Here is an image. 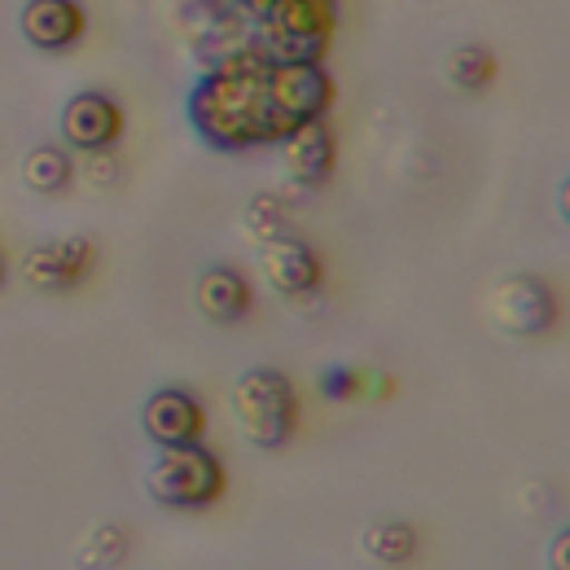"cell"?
<instances>
[{
    "label": "cell",
    "instance_id": "obj_20",
    "mask_svg": "<svg viewBox=\"0 0 570 570\" xmlns=\"http://www.w3.org/2000/svg\"><path fill=\"white\" fill-rule=\"evenodd\" d=\"M0 282H4V264H0Z\"/></svg>",
    "mask_w": 570,
    "mask_h": 570
},
{
    "label": "cell",
    "instance_id": "obj_13",
    "mask_svg": "<svg viewBox=\"0 0 570 570\" xmlns=\"http://www.w3.org/2000/svg\"><path fill=\"white\" fill-rule=\"evenodd\" d=\"M553 298H549V289L535 282V277H513V282H504L497 289V298H492V312H497L500 330H509V334H540L544 325H549V316H553V307H549Z\"/></svg>",
    "mask_w": 570,
    "mask_h": 570
},
{
    "label": "cell",
    "instance_id": "obj_14",
    "mask_svg": "<svg viewBox=\"0 0 570 570\" xmlns=\"http://www.w3.org/2000/svg\"><path fill=\"white\" fill-rule=\"evenodd\" d=\"M194 298H198L203 316L215 321V325H237L250 312V285H246V277L237 268H228V264L207 268L198 277V285H194Z\"/></svg>",
    "mask_w": 570,
    "mask_h": 570
},
{
    "label": "cell",
    "instance_id": "obj_9",
    "mask_svg": "<svg viewBox=\"0 0 570 570\" xmlns=\"http://www.w3.org/2000/svg\"><path fill=\"white\" fill-rule=\"evenodd\" d=\"M88 268H92V246L83 237H62V242L27 250L22 282L45 289V294H58V289H71L75 282H83Z\"/></svg>",
    "mask_w": 570,
    "mask_h": 570
},
{
    "label": "cell",
    "instance_id": "obj_15",
    "mask_svg": "<svg viewBox=\"0 0 570 570\" xmlns=\"http://www.w3.org/2000/svg\"><path fill=\"white\" fill-rule=\"evenodd\" d=\"M22 180L36 189V194H58L67 180H71V158L67 149L58 145H36L22 163Z\"/></svg>",
    "mask_w": 570,
    "mask_h": 570
},
{
    "label": "cell",
    "instance_id": "obj_2",
    "mask_svg": "<svg viewBox=\"0 0 570 570\" xmlns=\"http://www.w3.org/2000/svg\"><path fill=\"white\" fill-rule=\"evenodd\" d=\"M334 27V0H277L268 18L250 22V40L268 62H321Z\"/></svg>",
    "mask_w": 570,
    "mask_h": 570
},
{
    "label": "cell",
    "instance_id": "obj_12",
    "mask_svg": "<svg viewBox=\"0 0 570 570\" xmlns=\"http://www.w3.org/2000/svg\"><path fill=\"white\" fill-rule=\"evenodd\" d=\"M18 22H22V36L45 53L71 49L75 40L83 36V27H88L79 0H27Z\"/></svg>",
    "mask_w": 570,
    "mask_h": 570
},
{
    "label": "cell",
    "instance_id": "obj_6",
    "mask_svg": "<svg viewBox=\"0 0 570 570\" xmlns=\"http://www.w3.org/2000/svg\"><path fill=\"white\" fill-rule=\"evenodd\" d=\"M176 27L189 40V49L203 58V67L250 45V18H242L233 0H180Z\"/></svg>",
    "mask_w": 570,
    "mask_h": 570
},
{
    "label": "cell",
    "instance_id": "obj_7",
    "mask_svg": "<svg viewBox=\"0 0 570 570\" xmlns=\"http://www.w3.org/2000/svg\"><path fill=\"white\" fill-rule=\"evenodd\" d=\"M277 145H282L285 176H289L294 185L316 189V185H325V180L334 176V158H338V149H334V132H330L325 119H307V124L289 128Z\"/></svg>",
    "mask_w": 570,
    "mask_h": 570
},
{
    "label": "cell",
    "instance_id": "obj_8",
    "mask_svg": "<svg viewBox=\"0 0 570 570\" xmlns=\"http://www.w3.org/2000/svg\"><path fill=\"white\" fill-rule=\"evenodd\" d=\"M62 137L67 145L92 154V149H110L124 137V110L115 97L106 92H79L62 110Z\"/></svg>",
    "mask_w": 570,
    "mask_h": 570
},
{
    "label": "cell",
    "instance_id": "obj_10",
    "mask_svg": "<svg viewBox=\"0 0 570 570\" xmlns=\"http://www.w3.org/2000/svg\"><path fill=\"white\" fill-rule=\"evenodd\" d=\"M141 426L158 448H167V443H194L203 434V426H207V417H203V404L189 391L163 386V391H154L145 400Z\"/></svg>",
    "mask_w": 570,
    "mask_h": 570
},
{
    "label": "cell",
    "instance_id": "obj_11",
    "mask_svg": "<svg viewBox=\"0 0 570 570\" xmlns=\"http://www.w3.org/2000/svg\"><path fill=\"white\" fill-rule=\"evenodd\" d=\"M264 277L277 294L298 298V294H312L321 285V259H316V250L307 242L273 233L264 242Z\"/></svg>",
    "mask_w": 570,
    "mask_h": 570
},
{
    "label": "cell",
    "instance_id": "obj_5",
    "mask_svg": "<svg viewBox=\"0 0 570 570\" xmlns=\"http://www.w3.org/2000/svg\"><path fill=\"white\" fill-rule=\"evenodd\" d=\"M268 101L282 132L325 119L334 106V79L321 62H268Z\"/></svg>",
    "mask_w": 570,
    "mask_h": 570
},
{
    "label": "cell",
    "instance_id": "obj_17",
    "mask_svg": "<svg viewBox=\"0 0 570 570\" xmlns=\"http://www.w3.org/2000/svg\"><path fill=\"white\" fill-rule=\"evenodd\" d=\"M448 79H452L461 92L488 88V79H492V53H488V49H474V45L452 49V58H448Z\"/></svg>",
    "mask_w": 570,
    "mask_h": 570
},
{
    "label": "cell",
    "instance_id": "obj_19",
    "mask_svg": "<svg viewBox=\"0 0 570 570\" xmlns=\"http://www.w3.org/2000/svg\"><path fill=\"white\" fill-rule=\"evenodd\" d=\"M233 9H237L242 18H250V22H259V18H268V13L277 9V0H233Z\"/></svg>",
    "mask_w": 570,
    "mask_h": 570
},
{
    "label": "cell",
    "instance_id": "obj_16",
    "mask_svg": "<svg viewBox=\"0 0 570 570\" xmlns=\"http://www.w3.org/2000/svg\"><path fill=\"white\" fill-rule=\"evenodd\" d=\"M413 531L404 527V522H377V527H368L364 531V549H368V558H377V562H386V567H400V562H409L413 558Z\"/></svg>",
    "mask_w": 570,
    "mask_h": 570
},
{
    "label": "cell",
    "instance_id": "obj_4",
    "mask_svg": "<svg viewBox=\"0 0 570 570\" xmlns=\"http://www.w3.org/2000/svg\"><path fill=\"white\" fill-rule=\"evenodd\" d=\"M224 492L219 456L194 443H167L149 470V497L167 509H203Z\"/></svg>",
    "mask_w": 570,
    "mask_h": 570
},
{
    "label": "cell",
    "instance_id": "obj_18",
    "mask_svg": "<svg viewBox=\"0 0 570 570\" xmlns=\"http://www.w3.org/2000/svg\"><path fill=\"white\" fill-rule=\"evenodd\" d=\"M321 391H325L330 400H343V395H352V391H356V377H352V368H330V373H325V382H321Z\"/></svg>",
    "mask_w": 570,
    "mask_h": 570
},
{
    "label": "cell",
    "instance_id": "obj_1",
    "mask_svg": "<svg viewBox=\"0 0 570 570\" xmlns=\"http://www.w3.org/2000/svg\"><path fill=\"white\" fill-rule=\"evenodd\" d=\"M185 115L198 141L219 154L277 145L285 137L268 101V58L255 49V40L212 67H203V75L189 88Z\"/></svg>",
    "mask_w": 570,
    "mask_h": 570
},
{
    "label": "cell",
    "instance_id": "obj_3",
    "mask_svg": "<svg viewBox=\"0 0 570 570\" xmlns=\"http://www.w3.org/2000/svg\"><path fill=\"white\" fill-rule=\"evenodd\" d=\"M233 417L255 448H285L298 426V395L282 368H246L233 382Z\"/></svg>",
    "mask_w": 570,
    "mask_h": 570
}]
</instances>
